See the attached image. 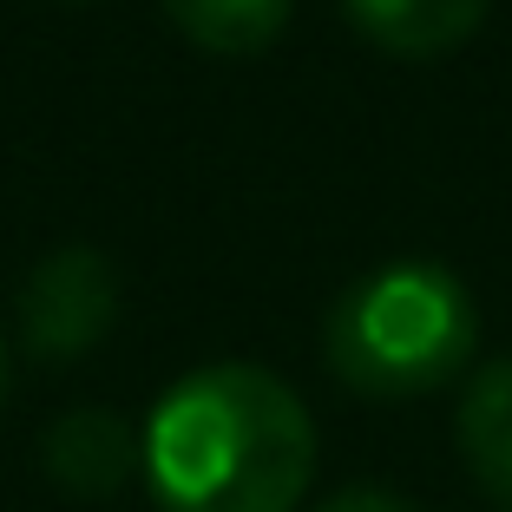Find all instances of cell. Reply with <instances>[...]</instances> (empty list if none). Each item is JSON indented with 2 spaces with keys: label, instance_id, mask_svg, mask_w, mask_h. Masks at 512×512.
Listing matches in <instances>:
<instances>
[{
  "label": "cell",
  "instance_id": "6da1fadb",
  "mask_svg": "<svg viewBox=\"0 0 512 512\" xmlns=\"http://www.w3.org/2000/svg\"><path fill=\"white\" fill-rule=\"evenodd\" d=\"M138 467L158 512H296L316 480V421L283 375L211 362L158 394Z\"/></svg>",
  "mask_w": 512,
  "mask_h": 512
},
{
  "label": "cell",
  "instance_id": "7a4b0ae2",
  "mask_svg": "<svg viewBox=\"0 0 512 512\" xmlns=\"http://www.w3.org/2000/svg\"><path fill=\"white\" fill-rule=\"evenodd\" d=\"M473 348H480V309L473 289L427 256H401L381 270L355 276L335 296L322 355L335 381L368 401H407V394H434L467 375Z\"/></svg>",
  "mask_w": 512,
  "mask_h": 512
},
{
  "label": "cell",
  "instance_id": "3957f363",
  "mask_svg": "<svg viewBox=\"0 0 512 512\" xmlns=\"http://www.w3.org/2000/svg\"><path fill=\"white\" fill-rule=\"evenodd\" d=\"M119 322V270L112 256L66 243L40 256L20 283V342L33 362H79Z\"/></svg>",
  "mask_w": 512,
  "mask_h": 512
},
{
  "label": "cell",
  "instance_id": "277c9868",
  "mask_svg": "<svg viewBox=\"0 0 512 512\" xmlns=\"http://www.w3.org/2000/svg\"><path fill=\"white\" fill-rule=\"evenodd\" d=\"M40 467L73 499H112L138 473V434L112 407H73V414H60L46 427Z\"/></svg>",
  "mask_w": 512,
  "mask_h": 512
},
{
  "label": "cell",
  "instance_id": "5b68a950",
  "mask_svg": "<svg viewBox=\"0 0 512 512\" xmlns=\"http://www.w3.org/2000/svg\"><path fill=\"white\" fill-rule=\"evenodd\" d=\"M348 27L394 60H440L486 27L493 0H342Z\"/></svg>",
  "mask_w": 512,
  "mask_h": 512
},
{
  "label": "cell",
  "instance_id": "8992f818",
  "mask_svg": "<svg viewBox=\"0 0 512 512\" xmlns=\"http://www.w3.org/2000/svg\"><path fill=\"white\" fill-rule=\"evenodd\" d=\"M453 440H460V460L480 480V493L499 512H512V355L486 362L467 381L460 414H453Z\"/></svg>",
  "mask_w": 512,
  "mask_h": 512
},
{
  "label": "cell",
  "instance_id": "52a82bcc",
  "mask_svg": "<svg viewBox=\"0 0 512 512\" xmlns=\"http://www.w3.org/2000/svg\"><path fill=\"white\" fill-rule=\"evenodd\" d=\"M165 20L204 53H224V60H243V53H263L276 46V33L289 27L296 0H158Z\"/></svg>",
  "mask_w": 512,
  "mask_h": 512
},
{
  "label": "cell",
  "instance_id": "ba28073f",
  "mask_svg": "<svg viewBox=\"0 0 512 512\" xmlns=\"http://www.w3.org/2000/svg\"><path fill=\"white\" fill-rule=\"evenodd\" d=\"M309 512H414V506L401 493H388V486H342V493H329Z\"/></svg>",
  "mask_w": 512,
  "mask_h": 512
},
{
  "label": "cell",
  "instance_id": "9c48e42d",
  "mask_svg": "<svg viewBox=\"0 0 512 512\" xmlns=\"http://www.w3.org/2000/svg\"><path fill=\"white\" fill-rule=\"evenodd\" d=\"M0 394H7V335H0Z\"/></svg>",
  "mask_w": 512,
  "mask_h": 512
}]
</instances>
